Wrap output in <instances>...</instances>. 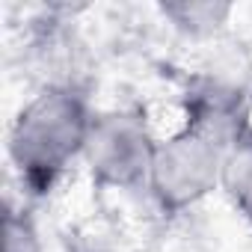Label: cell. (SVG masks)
I'll return each instance as SVG.
<instances>
[{
    "instance_id": "1",
    "label": "cell",
    "mask_w": 252,
    "mask_h": 252,
    "mask_svg": "<svg viewBox=\"0 0 252 252\" xmlns=\"http://www.w3.org/2000/svg\"><path fill=\"white\" fill-rule=\"evenodd\" d=\"M92 122L86 95L68 83H51L21 107L9 128V160L27 193H51L68 166L83 160Z\"/></svg>"
},
{
    "instance_id": "5",
    "label": "cell",
    "mask_w": 252,
    "mask_h": 252,
    "mask_svg": "<svg viewBox=\"0 0 252 252\" xmlns=\"http://www.w3.org/2000/svg\"><path fill=\"white\" fill-rule=\"evenodd\" d=\"M160 12L181 30L193 33V36H202V33H214L220 24L228 21L231 15V6L225 3H163Z\"/></svg>"
},
{
    "instance_id": "4",
    "label": "cell",
    "mask_w": 252,
    "mask_h": 252,
    "mask_svg": "<svg viewBox=\"0 0 252 252\" xmlns=\"http://www.w3.org/2000/svg\"><path fill=\"white\" fill-rule=\"evenodd\" d=\"M220 190L228 199V205L252 225V125L249 122L225 146Z\"/></svg>"
},
{
    "instance_id": "6",
    "label": "cell",
    "mask_w": 252,
    "mask_h": 252,
    "mask_svg": "<svg viewBox=\"0 0 252 252\" xmlns=\"http://www.w3.org/2000/svg\"><path fill=\"white\" fill-rule=\"evenodd\" d=\"M3 252H42V237L24 208L6 202L3 211Z\"/></svg>"
},
{
    "instance_id": "3",
    "label": "cell",
    "mask_w": 252,
    "mask_h": 252,
    "mask_svg": "<svg viewBox=\"0 0 252 252\" xmlns=\"http://www.w3.org/2000/svg\"><path fill=\"white\" fill-rule=\"evenodd\" d=\"M158 137L134 107L95 113L83 149V166L101 190H146Z\"/></svg>"
},
{
    "instance_id": "2",
    "label": "cell",
    "mask_w": 252,
    "mask_h": 252,
    "mask_svg": "<svg viewBox=\"0 0 252 252\" xmlns=\"http://www.w3.org/2000/svg\"><path fill=\"white\" fill-rule=\"evenodd\" d=\"M228 143V137L196 122H184L178 131L158 140L146 184L158 211L184 214L220 190V169Z\"/></svg>"
}]
</instances>
